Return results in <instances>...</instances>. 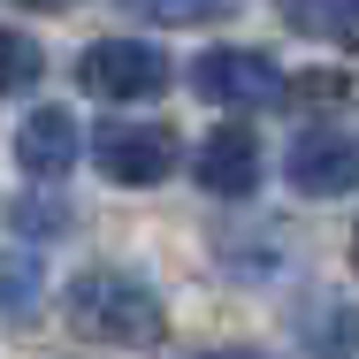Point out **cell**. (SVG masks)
<instances>
[{"mask_svg": "<svg viewBox=\"0 0 359 359\" xmlns=\"http://www.w3.org/2000/svg\"><path fill=\"white\" fill-rule=\"evenodd\" d=\"M62 321H69L84 344H115V352H138L168 337V313H161V290L130 276V268H84L62 290Z\"/></svg>", "mask_w": 359, "mask_h": 359, "instance_id": "obj_1", "label": "cell"}, {"mask_svg": "<svg viewBox=\"0 0 359 359\" xmlns=\"http://www.w3.org/2000/svg\"><path fill=\"white\" fill-rule=\"evenodd\" d=\"M76 84L107 107H130V100H153L168 84V54L145 46V39H92L76 54Z\"/></svg>", "mask_w": 359, "mask_h": 359, "instance_id": "obj_2", "label": "cell"}, {"mask_svg": "<svg viewBox=\"0 0 359 359\" xmlns=\"http://www.w3.org/2000/svg\"><path fill=\"white\" fill-rule=\"evenodd\" d=\"M92 161H100L107 184L153 191V184H168V168H176V130H168V123H100Z\"/></svg>", "mask_w": 359, "mask_h": 359, "instance_id": "obj_3", "label": "cell"}, {"mask_svg": "<svg viewBox=\"0 0 359 359\" xmlns=\"http://www.w3.org/2000/svg\"><path fill=\"white\" fill-rule=\"evenodd\" d=\"M191 84H199L215 107H229V115H252V107H276V100H290L283 69H276L260 46H215V54H199Z\"/></svg>", "mask_w": 359, "mask_h": 359, "instance_id": "obj_4", "label": "cell"}, {"mask_svg": "<svg viewBox=\"0 0 359 359\" xmlns=\"http://www.w3.org/2000/svg\"><path fill=\"white\" fill-rule=\"evenodd\" d=\"M283 168H290V191L298 199H344V191H359V145L344 130H329V123L298 130Z\"/></svg>", "mask_w": 359, "mask_h": 359, "instance_id": "obj_5", "label": "cell"}, {"mask_svg": "<svg viewBox=\"0 0 359 359\" xmlns=\"http://www.w3.org/2000/svg\"><path fill=\"white\" fill-rule=\"evenodd\" d=\"M76 161H84V130H76L69 107H31L15 123V168L31 184H62Z\"/></svg>", "mask_w": 359, "mask_h": 359, "instance_id": "obj_6", "label": "cell"}, {"mask_svg": "<svg viewBox=\"0 0 359 359\" xmlns=\"http://www.w3.org/2000/svg\"><path fill=\"white\" fill-rule=\"evenodd\" d=\"M199 191H215V199H252L260 191V138H252V123H222L215 138L199 145Z\"/></svg>", "mask_w": 359, "mask_h": 359, "instance_id": "obj_7", "label": "cell"}, {"mask_svg": "<svg viewBox=\"0 0 359 359\" xmlns=\"http://www.w3.org/2000/svg\"><path fill=\"white\" fill-rule=\"evenodd\" d=\"M290 337L306 352H359V306H344V298H306L290 313Z\"/></svg>", "mask_w": 359, "mask_h": 359, "instance_id": "obj_8", "label": "cell"}, {"mask_svg": "<svg viewBox=\"0 0 359 359\" xmlns=\"http://www.w3.org/2000/svg\"><path fill=\"white\" fill-rule=\"evenodd\" d=\"M283 23L298 39H321V46H352L359 54V0H276Z\"/></svg>", "mask_w": 359, "mask_h": 359, "instance_id": "obj_9", "label": "cell"}, {"mask_svg": "<svg viewBox=\"0 0 359 359\" xmlns=\"http://www.w3.org/2000/svg\"><path fill=\"white\" fill-rule=\"evenodd\" d=\"M123 8L145 23H168V31H199V23H222L237 0H123Z\"/></svg>", "mask_w": 359, "mask_h": 359, "instance_id": "obj_10", "label": "cell"}, {"mask_svg": "<svg viewBox=\"0 0 359 359\" xmlns=\"http://www.w3.org/2000/svg\"><path fill=\"white\" fill-rule=\"evenodd\" d=\"M31 283H39V268H31V237H15V245H8V313H15V321L31 313Z\"/></svg>", "mask_w": 359, "mask_h": 359, "instance_id": "obj_11", "label": "cell"}, {"mask_svg": "<svg viewBox=\"0 0 359 359\" xmlns=\"http://www.w3.org/2000/svg\"><path fill=\"white\" fill-rule=\"evenodd\" d=\"M0 54H8V92H31V84H39V46H31V31H8V39H0Z\"/></svg>", "mask_w": 359, "mask_h": 359, "instance_id": "obj_12", "label": "cell"}, {"mask_svg": "<svg viewBox=\"0 0 359 359\" xmlns=\"http://www.w3.org/2000/svg\"><path fill=\"white\" fill-rule=\"evenodd\" d=\"M352 92H359L352 76H306L290 100H306V107H337V100H352Z\"/></svg>", "mask_w": 359, "mask_h": 359, "instance_id": "obj_13", "label": "cell"}, {"mask_svg": "<svg viewBox=\"0 0 359 359\" xmlns=\"http://www.w3.org/2000/svg\"><path fill=\"white\" fill-rule=\"evenodd\" d=\"M62 222H69V207H62V199H54V207L23 199V207H15V237H39V229H62Z\"/></svg>", "mask_w": 359, "mask_h": 359, "instance_id": "obj_14", "label": "cell"}, {"mask_svg": "<svg viewBox=\"0 0 359 359\" xmlns=\"http://www.w3.org/2000/svg\"><path fill=\"white\" fill-rule=\"evenodd\" d=\"M15 8H46V15H54V8H76V0H15Z\"/></svg>", "mask_w": 359, "mask_h": 359, "instance_id": "obj_15", "label": "cell"}, {"mask_svg": "<svg viewBox=\"0 0 359 359\" xmlns=\"http://www.w3.org/2000/svg\"><path fill=\"white\" fill-rule=\"evenodd\" d=\"M352 268H359V229H352Z\"/></svg>", "mask_w": 359, "mask_h": 359, "instance_id": "obj_16", "label": "cell"}]
</instances>
